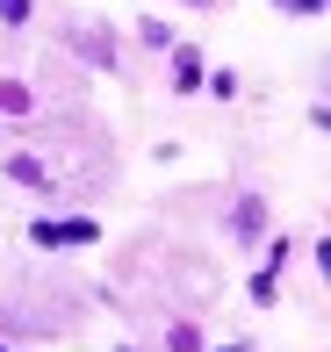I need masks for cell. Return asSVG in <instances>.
<instances>
[{"instance_id": "obj_1", "label": "cell", "mask_w": 331, "mask_h": 352, "mask_svg": "<svg viewBox=\"0 0 331 352\" xmlns=\"http://www.w3.org/2000/svg\"><path fill=\"white\" fill-rule=\"evenodd\" d=\"M36 245H94L101 237V223H87V216H65V223H36Z\"/></svg>"}, {"instance_id": "obj_2", "label": "cell", "mask_w": 331, "mask_h": 352, "mask_svg": "<svg viewBox=\"0 0 331 352\" xmlns=\"http://www.w3.org/2000/svg\"><path fill=\"white\" fill-rule=\"evenodd\" d=\"M0 22H29V0H0Z\"/></svg>"}, {"instance_id": "obj_3", "label": "cell", "mask_w": 331, "mask_h": 352, "mask_svg": "<svg viewBox=\"0 0 331 352\" xmlns=\"http://www.w3.org/2000/svg\"><path fill=\"white\" fill-rule=\"evenodd\" d=\"M288 8H303V14H310V8H317V0H288Z\"/></svg>"}, {"instance_id": "obj_4", "label": "cell", "mask_w": 331, "mask_h": 352, "mask_svg": "<svg viewBox=\"0 0 331 352\" xmlns=\"http://www.w3.org/2000/svg\"><path fill=\"white\" fill-rule=\"evenodd\" d=\"M224 352H238V345H224Z\"/></svg>"}, {"instance_id": "obj_5", "label": "cell", "mask_w": 331, "mask_h": 352, "mask_svg": "<svg viewBox=\"0 0 331 352\" xmlns=\"http://www.w3.org/2000/svg\"><path fill=\"white\" fill-rule=\"evenodd\" d=\"M0 352H8V345H0Z\"/></svg>"}]
</instances>
